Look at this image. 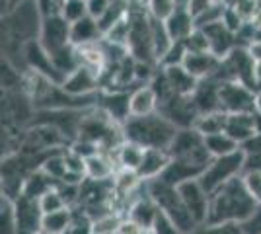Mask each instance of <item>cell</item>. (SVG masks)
Wrapping results in <instances>:
<instances>
[{"label":"cell","instance_id":"56","mask_svg":"<svg viewBox=\"0 0 261 234\" xmlns=\"http://www.w3.org/2000/svg\"><path fill=\"white\" fill-rule=\"evenodd\" d=\"M191 234H199V232H197V230H195V232H191Z\"/></svg>","mask_w":261,"mask_h":234},{"label":"cell","instance_id":"49","mask_svg":"<svg viewBox=\"0 0 261 234\" xmlns=\"http://www.w3.org/2000/svg\"><path fill=\"white\" fill-rule=\"evenodd\" d=\"M211 4H215V0H187V10L191 12L193 18H195L201 12L207 10Z\"/></svg>","mask_w":261,"mask_h":234},{"label":"cell","instance_id":"41","mask_svg":"<svg viewBox=\"0 0 261 234\" xmlns=\"http://www.w3.org/2000/svg\"><path fill=\"white\" fill-rule=\"evenodd\" d=\"M199 234H246L242 223H222V224H203L199 226Z\"/></svg>","mask_w":261,"mask_h":234},{"label":"cell","instance_id":"36","mask_svg":"<svg viewBox=\"0 0 261 234\" xmlns=\"http://www.w3.org/2000/svg\"><path fill=\"white\" fill-rule=\"evenodd\" d=\"M39 205H41L43 215H47V213L61 211V209H66V207H68L65 197H63V193H61V190H59L57 186H55L53 190L47 191L43 197H39Z\"/></svg>","mask_w":261,"mask_h":234},{"label":"cell","instance_id":"12","mask_svg":"<svg viewBox=\"0 0 261 234\" xmlns=\"http://www.w3.org/2000/svg\"><path fill=\"white\" fill-rule=\"evenodd\" d=\"M23 57H25V67H28V72H37V74L49 78V80H53V82L63 84V80H65V78L61 76V74H59V70L55 68L51 53H49L43 45H41L39 39L30 41V43L25 45Z\"/></svg>","mask_w":261,"mask_h":234},{"label":"cell","instance_id":"11","mask_svg":"<svg viewBox=\"0 0 261 234\" xmlns=\"http://www.w3.org/2000/svg\"><path fill=\"white\" fill-rule=\"evenodd\" d=\"M39 41H41V45H43L49 53L70 45V23L66 22L59 12L45 16Z\"/></svg>","mask_w":261,"mask_h":234},{"label":"cell","instance_id":"7","mask_svg":"<svg viewBox=\"0 0 261 234\" xmlns=\"http://www.w3.org/2000/svg\"><path fill=\"white\" fill-rule=\"evenodd\" d=\"M158 112L162 113L168 121L174 123L177 129L195 127L197 119H199V112H197L191 96H177V94H172L170 98H166V100L160 101Z\"/></svg>","mask_w":261,"mask_h":234},{"label":"cell","instance_id":"4","mask_svg":"<svg viewBox=\"0 0 261 234\" xmlns=\"http://www.w3.org/2000/svg\"><path fill=\"white\" fill-rule=\"evenodd\" d=\"M255 63L257 61L253 59L248 47H236L224 59H220V67L213 76L222 84L224 82H240L253 92H257L255 88Z\"/></svg>","mask_w":261,"mask_h":234},{"label":"cell","instance_id":"20","mask_svg":"<svg viewBox=\"0 0 261 234\" xmlns=\"http://www.w3.org/2000/svg\"><path fill=\"white\" fill-rule=\"evenodd\" d=\"M160 101L150 84H142L130 92V117H144L158 112Z\"/></svg>","mask_w":261,"mask_h":234},{"label":"cell","instance_id":"45","mask_svg":"<svg viewBox=\"0 0 261 234\" xmlns=\"http://www.w3.org/2000/svg\"><path fill=\"white\" fill-rule=\"evenodd\" d=\"M242 178H244V184L250 191V195L261 207V172H248V174H242Z\"/></svg>","mask_w":261,"mask_h":234},{"label":"cell","instance_id":"29","mask_svg":"<svg viewBox=\"0 0 261 234\" xmlns=\"http://www.w3.org/2000/svg\"><path fill=\"white\" fill-rule=\"evenodd\" d=\"M226 119H228V113H224V112L205 113V115H199V119H197V123H195V129L203 135V137L224 133V129H226Z\"/></svg>","mask_w":261,"mask_h":234},{"label":"cell","instance_id":"35","mask_svg":"<svg viewBox=\"0 0 261 234\" xmlns=\"http://www.w3.org/2000/svg\"><path fill=\"white\" fill-rule=\"evenodd\" d=\"M187 57V47L184 41H174L172 47L168 49V53L160 59L158 67H181Z\"/></svg>","mask_w":261,"mask_h":234},{"label":"cell","instance_id":"21","mask_svg":"<svg viewBox=\"0 0 261 234\" xmlns=\"http://www.w3.org/2000/svg\"><path fill=\"white\" fill-rule=\"evenodd\" d=\"M185 70L197 80L213 76L220 67V59L217 55H213L211 51L205 53H187L184 63Z\"/></svg>","mask_w":261,"mask_h":234},{"label":"cell","instance_id":"43","mask_svg":"<svg viewBox=\"0 0 261 234\" xmlns=\"http://www.w3.org/2000/svg\"><path fill=\"white\" fill-rule=\"evenodd\" d=\"M141 234H181L177 230V226H175L162 211L158 215V219H156V223L152 224V228H148V230H142Z\"/></svg>","mask_w":261,"mask_h":234},{"label":"cell","instance_id":"13","mask_svg":"<svg viewBox=\"0 0 261 234\" xmlns=\"http://www.w3.org/2000/svg\"><path fill=\"white\" fill-rule=\"evenodd\" d=\"M98 108L121 127L130 117V92L125 90H101Z\"/></svg>","mask_w":261,"mask_h":234},{"label":"cell","instance_id":"42","mask_svg":"<svg viewBox=\"0 0 261 234\" xmlns=\"http://www.w3.org/2000/svg\"><path fill=\"white\" fill-rule=\"evenodd\" d=\"M68 148H70L72 152H76L78 156H82L84 160H88L90 156H94V154H98V152H101L99 145L92 143V141H86V139H76V141H72Z\"/></svg>","mask_w":261,"mask_h":234},{"label":"cell","instance_id":"16","mask_svg":"<svg viewBox=\"0 0 261 234\" xmlns=\"http://www.w3.org/2000/svg\"><path fill=\"white\" fill-rule=\"evenodd\" d=\"M208 37V45H211V53L217 55L218 59H224L232 49L238 47V37L234 32H230L228 28L222 22L211 23L207 28H201Z\"/></svg>","mask_w":261,"mask_h":234},{"label":"cell","instance_id":"46","mask_svg":"<svg viewBox=\"0 0 261 234\" xmlns=\"http://www.w3.org/2000/svg\"><path fill=\"white\" fill-rule=\"evenodd\" d=\"M240 150L244 154H261V133H253L246 141L240 145Z\"/></svg>","mask_w":261,"mask_h":234},{"label":"cell","instance_id":"52","mask_svg":"<svg viewBox=\"0 0 261 234\" xmlns=\"http://www.w3.org/2000/svg\"><path fill=\"white\" fill-rule=\"evenodd\" d=\"M255 113L261 115V92L255 94Z\"/></svg>","mask_w":261,"mask_h":234},{"label":"cell","instance_id":"30","mask_svg":"<svg viewBox=\"0 0 261 234\" xmlns=\"http://www.w3.org/2000/svg\"><path fill=\"white\" fill-rule=\"evenodd\" d=\"M70 223H72V209L66 207V209H61V211L43 215V228L41 230L51 234H65L68 230Z\"/></svg>","mask_w":261,"mask_h":234},{"label":"cell","instance_id":"15","mask_svg":"<svg viewBox=\"0 0 261 234\" xmlns=\"http://www.w3.org/2000/svg\"><path fill=\"white\" fill-rule=\"evenodd\" d=\"M220 84L222 82H218L215 76L203 78L197 82V88L193 90L191 98L199 115L220 112Z\"/></svg>","mask_w":261,"mask_h":234},{"label":"cell","instance_id":"28","mask_svg":"<svg viewBox=\"0 0 261 234\" xmlns=\"http://www.w3.org/2000/svg\"><path fill=\"white\" fill-rule=\"evenodd\" d=\"M55 186H57V181H55L51 176H47L43 170H37V172H33L32 176L25 179L23 195L33 197V199H39V197H43L49 190H53Z\"/></svg>","mask_w":261,"mask_h":234},{"label":"cell","instance_id":"23","mask_svg":"<svg viewBox=\"0 0 261 234\" xmlns=\"http://www.w3.org/2000/svg\"><path fill=\"white\" fill-rule=\"evenodd\" d=\"M101 37H103V34L99 30L98 20L92 16H86L82 20H78L76 23H70V43L76 45V47L98 43Z\"/></svg>","mask_w":261,"mask_h":234},{"label":"cell","instance_id":"47","mask_svg":"<svg viewBox=\"0 0 261 234\" xmlns=\"http://www.w3.org/2000/svg\"><path fill=\"white\" fill-rule=\"evenodd\" d=\"M109 4H111V0H88V14L99 20L103 16V12L109 8Z\"/></svg>","mask_w":261,"mask_h":234},{"label":"cell","instance_id":"32","mask_svg":"<svg viewBox=\"0 0 261 234\" xmlns=\"http://www.w3.org/2000/svg\"><path fill=\"white\" fill-rule=\"evenodd\" d=\"M65 150H55V152H51V154L45 158L43 166H41V170H43L45 174L51 176L57 184H61V181L65 179L66 174H68L66 162H65Z\"/></svg>","mask_w":261,"mask_h":234},{"label":"cell","instance_id":"38","mask_svg":"<svg viewBox=\"0 0 261 234\" xmlns=\"http://www.w3.org/2000/svg\"><path fill=\"white\" fill-rule=\"evenodd\" d=\"M129 35H130V23H129V18H125L119 23H115L109 32H106L103 39H108V41H111V43L115 45H123V47L129 49Z\"/></svg>","mask_w":261,"mask_h":234},{"label":"cell","instance_id":"25","mask_svg":"<svg viewBox=\"0 0 261 234\" xmlns=\"http://www.w3.org/2000/svg\"><path fill=\"white\" fill-rule=\"evenodd\" d=\"M164 72V78H166V82H168V86L170 90L177 94V96H191L193 94V90L197 88V78H193L185 67H160Z\"/></svg>","mask_w":261,"mask_h":234},{"label":"cell","instance_id":"50","mask_svg":"<svg viewBox=\"0 0 261 234\" xmlns=\"http://www.w3.org/2000/svg\"><path fill=\"white\" fill-rule=\"evenodd\" d=\"M248 49H250V53L253 55V59H255V61H261V39H259V41H253Z\"/></svg>","mask_w":261,"mask_h":234},{"label":"cell","instance_id":"39","mask_svg":"<svg viewBox=\"0 0 261 234\" xmlns=\"http://www.w3.org/2000/svg\"><path fill=\"white\" fill-rule=\"evenodd\" d=\"M146 10L152 18L166 20L177 8V0H146Z\"/></svg>","mask_w":261,"mask_h":234},{"label":"cell","instance_id":"9","mask_svg":"<svg viewBox=\"0 0 261 234\" xmlns=\"http://www.w3.org/2000/svg\"><path fill=\"white\" fill-rule=\"evenodd\" d=\"M14 215H16V234H39L43 228V211L39 199L28 195H20L14 199Z\"/></svg>","mask_w":261,"mask_h":234},{"label":"cell","instance_id":"53","mask_svg":"<svg viewBox=\"0 0 261 234\" xmlns=\"http://www.w3.org/2000/svg\"><path fill=\"white\" fill-rule=\"evenodd\" d=\"M177 6H187V0H177Z\"/></svg>","mask_w":261,"mask_h":234},{"label":"cell","instance_id":"48","mask_svg":"<svg viewBox=\"0 0 261 234\" xmlns=\"http://www.w3.org/2000/svg\"><path fill=\"white\" fill-rule=\"evenodd\" d=\"M246 234H261V207L251 215L246 223H242Z\"/></svg>","mask_w":261,"mask_h":234},{"label":"cell","instance_id":"31","mask_svg":"<svg viewBox=\"0 0 261 234\" xmlns=\"http://www.w3.org/2000/svg\"><path fill=\"white\" fill-rule=\"evenodd\" d=\"M205 145H207L208 152L211 156L215 158V156H226V154H232V152H238L240 150V145L228 137L226 133H217V135H208L205 137Z\"/></svg>","mask_w":261,"mask_h":234},{"label":"cell","instance_id":"27","mask_svg":"<svg viewBox=\"0 0 261 234\" xmlns=\"http://www.w3.org/2000/svg\"><path fill=\"white\" fill-rule=\"evenodd\" d=\"M55 68L59 70V74L63 78H66L70 72H74L80 67V57H78V47L76 45H66L63 49H57L51 53Z\"/></svg>","mask_w":261,"mask_h":234},{"label":"cell","instance_id":"5","mask_svg":"<svg viewBox=\"0 0 261 234\" xmlns=\"http://www.w3.org/2000/svg\"><path fill=\"white\" fill-rule=\"evenodd\" d=\"M168 152L174 160H185L193 162L197 166L207 168L213 156L205 145V137L197 131L195 127L189 129H177L172 145L168 146Z\"/></svg>","mask_w":261,"mask_h":234},{"label":"cell","instance_id":"44","mask_svg":"<svg viewBox=\"0 0 261 234\" xmlns=\"http://www.w3.org/2000/svg\"><path fill=\"white\" fill-rule=\"evenodd\" d=\"M248 22L238 10H234V8H230L224 4V16H222V23L228 28L230 32H234V34H238L240 30H242V25Z\"/></svg>","mask_w":261,"mask_h":234},{"label":"cell","instance_id":"10","mask_svg":"<svg viewBox=\"0 0 261 234\" xmlns=\"http://www.w3.org/2000/svg\"><path fill=\"white\" fill-rule=\"evenodd\" d=\"M177 191L184 199L187 211L191 213V217L197 221L199 226L207 223L208 215V203H211V193H208L199 179H189L184 181L181 186H177Z\"/></svg>","mask_w":261,"mask_h":234},{"label":"cell","instance_id":"19","mask_svg":"<svg viewBox=\"0 0 261 234\" xmlns=\"http://www.w3.org/2000/svg\"><path fill=\"white\" fill-rule=\"evenodd\" d=\"M119 172V166L115 162L113 154L109 152H98L86 160V178L94 181H111L115 174Z\"/></svg>","mask_w":261,"mask_h":234},{"label":"cell","instance_id":"18","mask_svg":"<svg viewBox=\"0 0 261 234\" xmlns=\"http://www.w3.org/2000/svg\"><path fill=\"white\" fill-rule=\"evenodd\" d=\"M166 30L172 37V41H185L197 30L193 14L187 10V6H177L166 20Z\"/></svg>","mask_w":261,"mask_h":234},{"label":"cell","instance_id":"24","mask_svg":"<svg viewBox=\"0 0 261 234\" xmlns=\"http://www.w3.org/2000/svg\"><path fill=\"white\" fill-rule=\"evenodd\" d=\"M224 133L232 137L238 145L246 143L255 133V112L253 113H230L226 119Z\"/></svg>","mask_w":261,"mask_h":234},{"label":"cell","instance_id":"40","mask_svg":"<svg viewBox=\"0 0 261 234\" xmlns=\"http://www.w3.org/2000/svg\"><path fill=\"white\" fill-rule=\"evenodd\" d=\"M184 43H185V47H187V53H205V51H211L208 37L201 28H197L195 32L189 35Z\"/></svg>","mask_w":261,"mask_h":234},{"label":"cell","instance_id":"2","mask_svg":"<svg viewBox=\"0 0 261 234\" xmlns=\"http://www.w3.org/2000/svg\"><path fill=\"white\" fill-rule=\"evenodd\" d=\"M177 127L160 112L144 117H129L123 125L125 141L137 143L142 148H168L174 141Z\"/></svg>","mask_w":261,"mask_h":234},{"label":"cell","instance_id":"51","mask_svg":"<svg viewBox=\"0 0 261 234\" xmlns=\"http://www.w3.org/2000/svg\"><path fill=\"white\" fill-rule=\"evenodd\" d=\"M255 88L257 92H261V61L255 63Z\"/></svg>","mask_w":261,"mask_h":234},{"label":"cell","instance_id":"55","mask_svg":"<svg viewBox=\"0 0 261 234\" xmlns=\"http://www.w3.org/2000/svg\"><path fill=\"white\" fill-rule=\"evenodd\" d=\"M215 2H224V0H215Z\"/></svg>","mask_w":261,"mask_h":234},{"label":"cell","instance_id":"34","mask_svg":"<svg viewBox=\"0 0 261 234\" xmlns=\"http://www.w3.org/2000/svg\"><path fill=\"white\" fill-rule=\"evenodd\" d=\"M65 234H94V219L80 207H72V223Z\"/></svg>","mask_w":261,"mask_h":234},{"label":"cell","instance_id":"6","mask_svg":"<svg viewBox=\"0 0 261 234\" xmlns=\"http://www.w3.org/2000/svg\"><path fill=\"white\" fill-rule=\"evenodd\" d=\"M242 174H244V152L238 150L226 156H215L205 168L199 181L208 193H215L218 188L228 184L230 179L240 178Z\"/></svg>","mask_w":261,"mask_h":234},{"label":"cell","instance_id":"22","mask_svg":"<svg viewBox=\"0 0 261 234\" xmlns=\"http://www.w3.org/2000/svg\"><path fill=\"white\" fill-rule=\"evenodd\" d=\"M203 172H205V168L203 166H197L193 162H185V160H174L172 158V162H170V166L164 170V174L160 178L164 181H168L170 186H181L184 181H189V179H199L203 176Z\"/></svg>","mask_w":261,"mask_h":234},{"label":"cell","instance_id":"54","mask_svg":"<svg viewBox=\"0 0 261 234\" xmlns=\"http://www.w3.org/2000/svg\"><path fill=\"white\" fill-rule=\"evenodd\" d=\"M39 234H51V232H45V230H41V232H39Z\"/></svg>","mask_w":261,"mask_h":234},{"label":"cell","instance_id":"33","mask_svg":"<svg viewBox=\"0 0 261 234\" xmlns=\"http://www.w3.org/2000/svg\"><path fill=\"white\" fill-rule=\"evenodd\" d=\"M59 14L68 23H76L78 20L90 16L88 14V0H63L59 6Z\"/></svg>","mask_w":261,"mask_h":234},{"label":"cell","instance_id":"14","mask_svg":"<svg viewBox=\"0 0 261 234\" xmlns=\"http://www.w3.org/2000/svg\"><path fill=\"white\" fill-rule=\"evenodd\" d=\"M68 94L74 96H94L101 92V82L96 70L88 67H78L74 72H70L61 84Z\"/></svg>","mask_w":261,"mask_h":234},{"label":"cell","instance_id":"8","mask_svg":"<svg viewBox=\"0 0 261 234\" xmlns=\"http://www.w3.org/2000/svg\"><path fill=\"white\" fill-rule=\"evenodd\" d=\"M255 94L251 88L240 82L220 84V112L224 113H253L255 112Z\"/></svg>","mask_w":261,"mask_h":234},{"label":"cell","instance_id":"37","mask_svg":"<svg viewBox=\"0 0 261 234\" xmlns=\"http://www.w3.org/2000/svg\"><path fill=\"white\" fill-rule=\"evenodd\" d=\"M0 224H2V234H16L14 201L8 199V197L0 199Z\"/></svg>","mask_w":261,"mask_h":234},{"label":"cell","instance_id":"3","mask_svg":"<svg viewBox=\"0 0 261 234\" xmlns=\"http://www.w3.org/2000/svg\"><path fill=\"white\" fill-rule=\"evenodd\" d=\"M146 191L156 201L158 209L177 226V230L181 234H191L195 232V230H199V224L191 217V213L187 211V207H185V203L181 199L177 188L170 186L162 178H156L146 181Z\"/></svg>","mask_w":261,"mask_h":234},{"label":"cell","instance_id":"17","mask_svg":"<svg viewBox=\"0 0 261 234\" xmlns=\"http://www.w3.org/2000/svg\"><path fill=\"white\" fill-rule=\"evenodd\" d=\"M170 162H172V156L168 152V148H146L137 174L142 181H150V179L160 178L164 170L170 166Z\"/></svg>","mask_w":261,"mask_h":234},{"label":"cell","instance_id":"26","mask_svg":"<svg viewBox=\"0 0 261 234\" xmlns=\"http://www.w3.org/2000/svg\"><path fill=\"white\" fill-rule=\"evenodd\" d=\"M144 150L141 145L137 143H130V141H123L117 150L113 152V158L117 162L119 170H130V172H137L139 166L142 162V156H144Z\"/></svg>","mask_w":261,"mask_h":234},{"label":"cell","instance_id":"1","mask_svg":"<svg viewBox=\"0 0 261 234\" xmlns=\"http://www.w3.org/2000/svg\"><path fill=\"white\" fill-rule=\"evenodd\" d=\"M259 205L250 195L244 184V178H234L215 193H211L208 215L205 224H222V223H246Z\"/></svg>","mask_w":261,"mask_h":234}]
</instances>
